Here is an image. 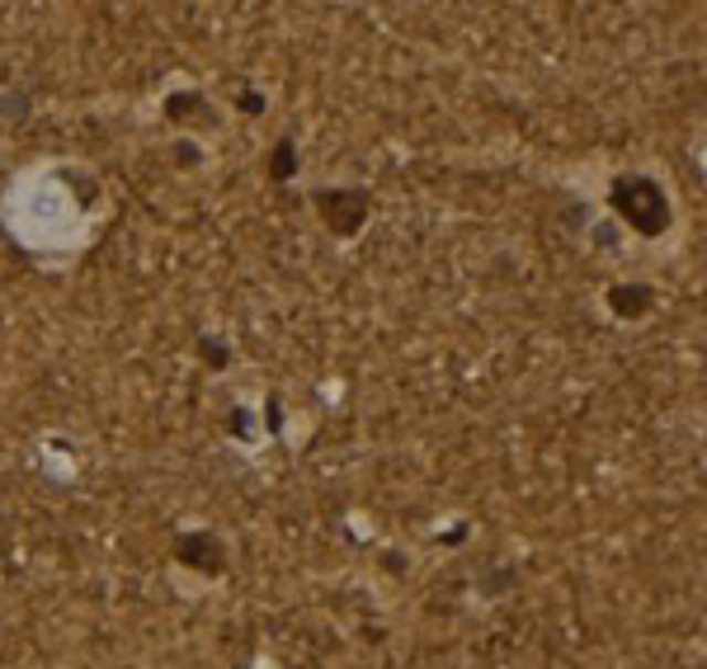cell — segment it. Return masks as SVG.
<instances>
[{
    "label": "cell",
    "instance_id": "cell-1",
    "mask_svg": "<svg viewBox=\"0 0 707 669\" xmlns=\"http://www.w3.org/2000/svg\"><path fill=\"white\" fill-rule=\"evenodd\" d=\"M609 199H613V208H618V213H623V217L636 226V232L661 236L665 226H669V203H665L661 184L642 180V174H623V180H613Z\"/></svg>",
    "mask_w": 707,
    "mask_h": 669
},
{
    "label": "cell",
    "instance_id": "cell-2",
    "mask_svg": "<svg viewBox=\"0 0 707 669\" xmlns=\"http://www.w3.org/2000/svg\"><path fill=\"white\" fill-rule=\"evenodd\" d=\"M632 288H636V293H613V297H609V307H613L618 316H636V311L651 307V293H646L642 284H632Z\"/></svg>",
    "mask_w": 707,
    "mask_h": 669
},
{
    "label": "cell",
    "instance_id": "cell-3",
    "mask_svg": "<svg viewBox=\"0 0 707 669\" xmlns=\"http://www.w3.org/2000/svg\"><path fill=\"white\" fill-rule=\"evenodd\" d=\"M274 170H278V180H288V174H293V147H288V142L278 147V161H274Z\"/></svg>",
    "mask_w": 707,
    "mask_h": 669
}]
</instances>
